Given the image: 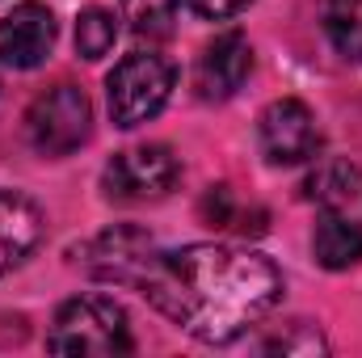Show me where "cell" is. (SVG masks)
Here are the masks:
<instances>
[{
	"label": "cell",
	"instance_id": "cell-1",
	"mask_svg": "<svg viewBox=\"0 0 362 358\" xmlns=\"http://www.w3.org/2000/svg\"><path fill=\"white\" fill-rule=\"evenodd\" d=\"M139 291L189 337L228 346L274 312L282 299V274L253 249L185 245L177 253H160Z\"/></svg>",
	"mask_w": 362,
	"mask_h": 358
},
{
	"label": "cell",
	"instance_id": "cell-2",
	"mask_svg": "<svg viewBox=\"0 0 362 358\" xmlns=\"http://www.w3.org/2000/svg\"><path fill=\"white\" fill-rule=\"evenodd\" d=\"M47 350L51 354H127L131 350V329H127V312L105 299V295H81L68 299L47 333Z\"/></svg>",
	"mask_w": 362,
	"mask_h": 358
},
{
	"label": "cell",
	"instance_id": "cell-3",
	"mask_svg": "<svg viewBox=\"0 0 362 358\" xmlns=\"http://www.w3.org/2000/svg\"><path fill=\"white\" fill-rule=\"evenodd\" d=\"M173 81H177V72H173V64H169L165 55H156V51H135V55H127V59L110 72V81H105V97H110V118H114V127L131 131V127L156 118V114L165 110L169 93H173Z\"/></svg>",
	"mask_w": 362,
	"mask_h": 358
},
{
	"label": "cell",
	"instance_id": "cell-4",
	"mask_svg": "<svg viewBox=\"0 0 362 358\" xmlns=\"http://www.w3.org/2000/svg\"><path fill=\"white\" fill-rule=\"evenodd\" d=\"M93 127V105L76 85H51L38 93L25 110V135L34 144V152L42 156H72Z\"/></svg>",
	"mask_w": 362,
	"mask_h": 358
},
{
	"label": "cell",
	"instance_id": "cell-5",
	"mask_svg": "<svg viewBox=\"0 0 362 358\" xmlns=\"http://www.w3.org/2000/svg\"><path fill=\"white\" fill-rule=\"evenodd\" d=\"M181 178L177 156L165 144H144V148H127L118 152L105 173H101V190L114 202H152L165 198Z\"/></svg>",
	"mask_w": 362,
	"mask_h": 358
},
{
	"label": "cell",
	"instance_id": "cell-6",
	"mask_svg": "<svg viewBox=\"0 0 362 358\" xmlns=\"http://www.w3.org/2000/svg\"><path fill=\"white\" fill-rule=\"evenodd\" d=\"M81 258H85V270H89L93 278L118 282V287H135V291H139L144 278H148V270H152V262L160 258V249H156V241H152L144 228L118 224V228L101 232L97 241H89V245L81 249Z\"/></svg>",
	"mask_w": 362,
	"mask_h": 358
},
{
	"label": "cell",
	"instance_id": "cell-7",
	"mask_svg": "<svg viewBox=\"0 0 362 358\" xmlns=\"http://www.w3.org/2000/svg\"><path fill=\"white\" fill-rule=\"evenodd\" d=\"M257 139H262V152H266L270 165H303L320 148V127H316V118L303 101L282 97V101L262 110Z\"/></svg>",
	"mask_w": 362,
	"mask_h": 358
},
{
	"label": "cell",
	"instance_id": "cell-8",
	"mask_svg": "<svg viewBox=\"0 0 362 358\" xmlns=\"http://www.w3.org/2000/svg\"><path fill=\"white\" fill-rule=\"evenodd\" d=\"M249 72H253V47L240 30H228L202 47V55L194 64V89L202 101H228L249 81Z\"/></svg>",
	"mask_w": 362,
	"mask_h": 358
},
{
	"label": "cell",
	"instance_id": "cell-9",
	"mask_svg": "<svg viewBox=\"0 0 362 358\" xmlns=\"http://www.w3.org/2000/svg\"><path fill=\"white\" fill-rule=\"evenodd\" d=\"M51 47H55V17L47 4L25 0L0 21V64L4 68L30 72L51 55Z\"/></svg>",
	"mask_w": 362,
	"mask_h": 358
},
{
	"label": "cell",
	"instance_id": "cell-10",
	"mask_svg": "<svg viewBox=\"0 0 362 358\" xmlns=\"http://www.w3.org/2000/svg\"><path fill=\"white\" fill-rule=\"evenodd\" d=\"M42 236V211L17 190H0V274L21 266Z\"/></svg>",
	"mask_w": 362,
	"mask_h": 358
},
{
	"label": "cell",
	"instance_id": "cell-11",
	"mask_svg": "<svg viewBox=\"0 0 362 358\" xmlns=\"http://www.w3.org/2000/svg\"><path fill=\"white\" fill-rule=\"evenodd\" d=\"M358 194H362V173L350 161H341V156L316 161V169L303 178V198L316 202V207H325V211H341Z\"/></svg>",
	"mask_w": 362,
	"mask_h": 358
},
{
	"label": "cell",
	"instance_id": "cell-12",
	"mask_svg": "<svg viewBox=\"0 0 362 358\" xmlns=\"http://www.w3.org/2000/svg\"><path fill=\"white\" fill-rule=\"evenodd\" d=\"M312 253L325 270H350L362 262V224L329 211L312 236Z\"/></svg>",
	"mask_w": 362,
	"mask_h": 358
},
{
	"label": "cell",
	"instance_id": "cell-13",
	"mask_svg": "<svg viewBox=\"0 0 362 358\" xmlns=\"http://www.w3.org/2000/svg\"><path fill=\"white\" fill-rule=\"evenodd\" d=\"M320 21L333 51L350 64L362 59V0H320Z\"/></svg>",
	"mask_w": 362,
	"mask_h": 358
},
{
	"label": "cell",
	"instance_id": "cell-14",
	"mask_svg": "<svg viewBox=\"0 0 362 358\" xmlns=\"http://www.w3.org/2000/svg\"><path fill=\"white\" fill-rule=\"evenodd\" d=\"M122 17L148 42H165L177 21V0H122Z\"/></svg>",
	"mask_w": 362,
	"mask_h": 358
},
{
	"label": "cell",
	"instance_id": "cell-15",
	"mask_svg": "<svg viewBox=\"0 0 362 358\" xmlns=\"http://www.w3.org/2000/svg\"><path fill=\"white\" fill-rule=\"evenodd\" d=\"M114 38H118V21H114V13H105V8H85V13L76 17V51H81L85 59H101V55H110Z\"/></svg>",
	"mask_w": 362,
	"mask_h": 358
},
{
	"label": "cell",
	"instance_id": "cell-16",
	"mask_svg": "<svg viewBox=\"0 0 362 358\" xmlns=\"http://www.w3.org/2000/svg\"><path fill=\"white\" fill-rule=\"evenodd\" d=\"M198 17H206V21H228V17H236L249 0H185Z\"/></svg>",
	"mask_w": 362,
	"mask_h": 358
}]
</instances>
